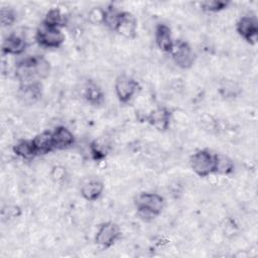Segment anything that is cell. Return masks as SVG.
Wrapping results in <instances>:
<instances>
[{
	"instance_id": "6da1fadb",
	"label": "cell",
	"mask_w": 258,
	"mask_h": 258,
	"mask_svg": "<svg viewBox=\"0 0 258 258\" xmlns=\"http://www.w3.org/2000/svg\"><path fill=\"white\" fill-rule=\"evenodd\" d=\"M50 70V63L43 55H29L16 62L15 78L19 85L38 83L49 76Z\"/></svg>"
},
{
	"instance_id": "7a4b0ae2",
	"label": "cell",
	"mask_w": 258,
	"mask_h": 258,
	"mask_svg": "<svg viewBox=\"0 0 258 258\" xmlns=\"http://www.w3.org/2000/svg\"><path fill=\"white\" fill-rule=\"evenodd\" d=\"M137 216L144 222H151L158 217L164 207V198L156 192H141L134 200Z\"/></svg>"
},
{
	"instance_id": "3957f363",
	"label": "cell",
	"mask_w": 258,
	"mask_h": 258,
	"mask_svg": "<svg viewBox=\"0 0 258 258\" xmlns=\"http://www.w3.org/2000/svg\"><path fill=\"white\" fill-rule=\"evenodd\" d=\"M216 153L210 149L197 150L189 157V165L192 171L200 177H207L215 173Z\"/></svg>"
},
{
	"instance_id": "277c9868",
	"label": "cell",
	"mask_w": 258,
	"mask_h": 258,
	"mask_svg": "<svg viewBox=\"0 0 258 258\" xmlns=\"http://www.w3.org/2000/svg\"><path fill=\"white\" fill-rule=\"evenodd\" d=\"M34 38L41 47L51 49L60 47L64 42L66 36L61 28L48 26L41 22L36 28Z\"/></svg>"
},
{
	"instance_id": "5b68a950",
	"label": "cell",
	"mask_w": 258,
	"mask_h": 258,
	"mask_svg": "<svg viewBox=\"0 0 258 258\" xmlns=\"http://www.w3.org/2000/svg\"><path fill=\"white\" fill-rule=\"evenodd\" d=\"M140 89L139 83L126 74L118 76L115 80L114 91L119 102L126 104L130 102Z\"/></svg>"
},
{
	"instance_id": "8992f818",
	"label": "cell",
	"mask_w": 258,
	"mask_h": 258,
	"mask_svg": "<svg viewBox=\"0 0 258 258\" xmlns=\"http://www.w3.org/2000/svg\"><path fill=\"white\" fill-rule=\"evenodd\" d=\"M120 227L116 223L108 221L99 226L95 235V243L102 249H109L120 239Z\"/></svg>"
},
{
	"instance_id": "52a82bcc",
	"label": "cell",
	"mask_w": 258,
	"mask_h": 258,
	"mask_svg": "<svg viewBox=\"0 0 258 258\" xmlns=\"http://www.w3.org/2000/svg\"><path fill=\"white\" fill-rule=\"evenodd\" d=\"M169 54H171L174 63L182 70L190 69L196 60V54L191 46L180 39L174 41L173 48Z\"/></svg>"
},
{
	"instance_id": "ba28073f",
	"label": "cell",
	"mask_w": 258,
	"mask_h": 258,
	"mask_svg": "<svg viewBox=\"0 0 258 258\" xmlns=\"http://www.w3.org/2000/svg\"><path fill=\"white\" fill-rule=\"evenodd\" d=\"M237 33L249 44L257 43L258 39V22L253 15H244L236 23Z\"/></svg>"
},
{
	"instance_id": "9c48e42d",
	"label": "cell",
	"mask_w": 258,
	"mask_h": 258,
	"mask_svg": "<svg viewBox=\"0 0 258 258\" xmlns=\"http://www.w3.org/2000/svg\"><path fill=\"white\" fill-rule=\"evenodd\" d=\"M27 47L25 35L21 32L13 31L9 33L3 40L1 50L5 55H20Z\"/></svg>"
},
{
	"instance_id": "30bf717a",
	"label": "cell",
	"mask_w": 258,
	"mask_h": 258,
	"mask_svg": "<svg viewBox=\"0 0 258 258\" xmlns=\"http://www.w3.org/2000/svg\"><path fill=\"white\" fill-rule=\"evenodd\" d=\"M171 113L166 108H156L145 116V122L155 128L157 131L164 132L170 126Z\"/></svg>"
},
{
	"instance_id": "8fae6325",
	"label": "cell",
	"mask_w": 258,
	"mask_h": 258,
	"mask_svg": "<svg viewBox=\"0 0 258 258\" xmlns=\"http://www.w3.org/2000/svg\"><path fill=\"white\" fill-rule=\"evenodd\" d=\"M52 143L54 150H64L73 147L76 143V137L74 133L66 126H56L51 131Z\"/></svg>"
},
{
	"instance_id": "7c38bea8",
	"label": "cell",
	"mask_w": 258,
	"mask_h": 258,
	"mask_svg": "<svg viewBox=\"0 0 258 258\" xmlns=\"http://www.w3.org/2000/svg\"><path fill=\"white\" fill-rule=\"evenodd\" d=\"M154 41L161 51L170 53L174 45L170 27L165 23H158L154 28Z\"/></svg>"
},
{
	"instance_id": "4fadbf2b",
	"label": "cell",
	"mask_w": 258,
	"mask_h": 258,
	"mask_svg": "<svg viewBox=\"0 0 258 258\" xmlns=\"http://www.w3.org/2000/svg\"><path fill=\"white\" fill-rule=\"evenodd\" d=\"M104 183L98 178L86 179L80 188L81 196L88 202H95L101 198L104 191Z\"/></svg>"
},
{
	"instance_id": "5bb4252c",
	"label": "cell",
	"mask_w": 258,
	"mask_h": 258,
	"mask_svg": "<svg viewBox=\"0 0 258 258\" xmlns=\"http://www.w3.org/2000/svg\"><path fill=\"white\" fill-rule=\"evenodd\" d=\"M42 95L41 83H31L26 85H19L17 96L19 100L25 105H32L36 103Z\"/></svg>"
},
{
	"instance_id": "9a60e30c",
	"label": "cell",
	"mask_w": 258,
	"mask_h": 258,
	"mask_svg": "<svg viewBox=\"0 0 258 258\" xmlns=\"http://www.w3.org/2000/svg\"><path fill=\"white\" fill-rule=\"evenodd\" d=\"M115 32L125 38H134L137 33V20L135 16L130 12L123 11Z\"/></svg>"
},
{
	"instance_id": "2e32d148",
	"label": "cell",
	"mask_w": 258,
	"mask_h": 258,
	"mask_svg": "<svg viewBox=\"0 0 258 258\" xmlns=\"http://www.w3.org/2000/svg\"><path fill=\"white\" fill-rule=\"evenodd\" d=\"M33 146L37 156L45 155L54 150L51 131H43L32 138Z\"/></svg>"
},
{
	"instance_id": "e0dca14e",
	"label": "cell",
	"mask_w": 258,
	"mask_h": 258,
	"mask_svg": "<svg viewBox=\"0 0 258 258\" xmlns=\"http://www.w3.org/2000/svg\"><path fill=\"white\" fill-rule=\"evenodd\" d=\"M84 99L93 106L101 105L104 101V93L101 87L94 81H88L83 89Z\"/></svg>"
},
{
	"instance_id": "ac0fdd59",
	"label": "cell",
	"mask_w": 258,
	"mask_h": 258,
	"mask_svg": "<svg viewBox=\"0 0 258 258\" xmlns=\"http://www.w3.org/2000/svg\"><path fill=\"white\" fill-rule=\"evenodd\" d=\"M13 153L24 159V160H31L37 156L32 139H20L18 140L12 147Z\"/></svg>"
},
{
	"instance_id": "d6986e66",
	"label": "cell",
	"mask_w": 258,
	"mask_h": 258,
	"mask_svg": "<svg viewBox=\"0 0 258 258\" xmlns=\"http://www.w3.org/2000/svg\"><path fill=\"white\" fill-rule=\"evenodd\" d=\"M89 151L93 160L102 161L108 156L110 151V145L105 139L98 138L90 143Z\"/></svg>"
},
{
	"instance_id": "ffe728a7",
	"label": "cell",
	"mask_w": 258,
	"mask_h": 258,
	"mask_svg": "<svg viewBox=\"0 0 258 258\" xmlns=\"http://www.w3.org/2000/svg\"><path fill=\"white\" fill-rule=\"evenodd\" d=\"M123 10H120L113 4L104 8V16H103V25H105L108 29L115 31L118 23L121 19Z\"/></svg>"
},
{
	"instance_id": "44dd1931",
	"label": "cell",
	"mask_w": 258,
	"mask_h": 258,
	"mask_svg": "<svg viewBox=\"0 0 258 258\" xmlns=\"http://www.w3.org/2000/svg\"><path fill=\"white\" fill-rule=\"evenodd\" d=\"M41 22L45 25L62 29L68 23V17L58 8H50Z\"/></svg>"
},
{
	"instance_id": "7402d4cb",
	"label": "cell",
	"mask_w": 258,
	"mask_h": 258,
	"mask_svg": "<svg viewBox=\"0 0 258 258\" xmlns=\"http://www.w3.org/2000/svg\"><path fill=\"white\" fill-rule=\"evenodd\" d=\"M234 169H235V164L233 159H231L229 156L225 154L216 153L215 173L229 175L234 172Z\"/></svg>"
},
{
	"instance_id": "603a6c76",
	"label": "cell",
	"mask_w": 258,
	"mask_h": 258,
	"mask_svg": "<svg viewBox=\"0 0 258 258\" xmlns=\"http://www.w3.org/2000/svg\"><path fill=\"white\" fill-rule=\"evenodd\" d=\"M201 8L210 13H217L225 10L230 5L228 1H221V0H212V1H203L200 3Z\"/></svg>"
},
{
	"instance_id": "cb8c5ba5",
	"label": "cell",
	"mask_w": 258,
	"mask_h": 258,
	"mask_svg": "<svg viewBox=\"0 0 258 258\" xmlns=\"http://www.w3.org/2000/svg\"><path fill=\"white\" fill-rule=\"evenodd\" d=\"M1 25L3 27L11 26L17 19V14L15 10L11 7H2L0 10Z\"/></svg>"
},
{
	"instance_id": "d4e9b609",
	"label": "cell",
	"mask_w": 258,
	"mask_h": 258,
	"mask_svg": "<svg viewBox=\"0 0 258 258\" xmlns=\"http://www.w3.org/2000/svg\"><path fill=\"white\" fill-rule=\"evenodd\" d=\"M103 16H104V8L94 7L93 9L90 10L88 14V20L94 25L103 24Z\"/></svg>"
},
{
	"instance_id": "484cf974",
	"label": "cell",
	"mask_w": 258,
	"mask_h": 258,
	"mask_svg": "<svg viewBox=\"0 0 258 258\" xmlns=\"http://www.w3.org/2000/svg\"><path fill=\"white\" fill-rule=\"evenodd\" d=\"M50 176H51V179L55 182H59V181L63 180V178L66 177L64 167H62L60 165L53 166L51 169V172H50Z\"/></svg>"
},
{
	"instance_id": "4316f807",
	"label": "cell",
	"mask_w": 258,
	"mask_h": 258,
	"mask_svg": "<svg viewBox=\"0 0 258 258\" xmlns=\"http://www.w3.org/2000/svg\"><path fill=\"white\" fill-rule=\"evenodd\" d=\"M221 90H224L226 93L224 96H231V97H234L235 96V91H236V87H235V84L233 83H226L224 86L221 87Z\"/></svg>"
}]
</instances>
